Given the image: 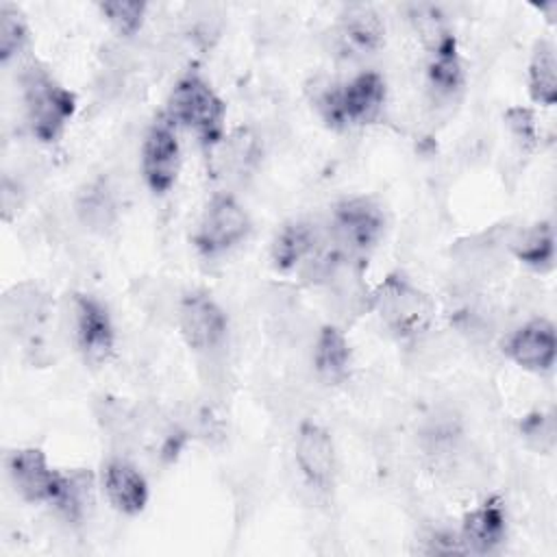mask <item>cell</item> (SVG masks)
<instances>
[{
    "label": "cell",
    "instance_id": "21",
    "mask_svg": "<svg viewBox=\"0 0 557 557\" xmlns=\"http://www.w3.org/2000/svg\"><path fill=\"white\" fill-rule=\"evenodd\" d=\"M211 150H215L220 174L231 181H244L252 176L261 161V144L257 135L244 126L224 135L222 141Z\"/></svg>",
    "mask_w": 557,
    "mask_h": 557
},
{
    "label": "cell",
    "instance_id": "24",
    "mask_svg": "<svg viewBox=\"0 0 557 557\" xmlns=\"http://www.w3.org/2000/svg\"><path fill=\"white\" fill-rule=\"evenodd\" d=\"M30 48V28L20 7L11 2L0 4V59L9 65L13 59H22Z\"/></svg>",
    "mask_w": 557,
    "mask_h": 557
},
{
    "label": "cell",
    "instance_id": "13",
    "mask_svg": "<svg viewBox=\"0 0 557 557\" xmlns=\"http://www.w3.org/2000/svg\"><path fill=\"white\" fill-rule=\"evenodd\" d=\"M503 352L520 370L533 374L550 372L557 357L555 324L542 315L518 324L505 335Z\"/></svg>",
    "mask_w": 557,
    "mask_h": 557
},
{
    "label": "cell",
    "instance_id": "17",
    "mask_svg": "<svg viewBox=\"0 0 557 557\" xmlns=\"http://www.w3.org/2000/svg\"><path fill=\"white\" fill-rule=\"evenodd\" d=\"M335 39L346 54H372L385 41V24L372 4H346L335 24Z\"/></svg>",
    "mask_w": 557,
    "mask_h": 557
},
{
    "label": "cell",
    "instance_id": "2",
    "mask_svg": "<svg viewBox=\"0 0 557 557\" xmlns=\"http://www.w3.org/2000/svg\"><path fill=\"white\" fill-rule=\"evenodd\" d=\"M20 98L28 131L41 144H54L63 137L76 113V96L50 74L37 59H26L17 72Z\"/></svg>",
    "mask_w": 557,
    "mask_h": 557
},
{
    "label": "cell",
    "instance_id": "27",
    "mask_svg": "<svg viewBox=\"0 0 557 557\" xmlns=\"http://www.w3.org/2000/svg\"><path fill=\"white\" fill-rule=\"evenodd\" d=\"M505 124H507L511 137L522 148H533L537 144V122H535L531 109H527V107H509L505 111Z\"/></svg>",
    "mask_w": 557,
    "mask_h": 557
},
{
    "label": "cell",
    "instance_id": "3",
    "mask_svg": "<svg viewBox=\"0 0 557 557\" xmlns=\"http://www.w3.org/2000/svg\"><path fill=\"white\" fill-rule=\"evenodd\" d=\"M370 313L398 342H416L435 320L433 298L403 272H389L372 287Z\"/></svg>",
    "mask_w": 557,
    "mask_h": 557
},
{
    "label": "cell",
    "instance_id": "16",
    "mask_svg": "<svg viewBox=\"0 0 557 557\" xmlns=\"http://www.w3.org/2000/svg\"><path fill=\"white\" fill-rule=\"evenodd\" d=\"M463 553L492 555L507 540V511L500 496H487L461 518L457 529Z\"/></svg>",
    "mask_w": 557,
    "mask_h": 557
},
{
    "label": "cell",
    "instance_id": "4",
    "mask_svg": "<svg viewBox=\"0 0 557 557\" xmlns=\"http://www.w3.org/2000/svg\"><path fill=\"white\" fill-rule=\"evenodd\" d=\"M163 113L176 128L191 133L209 150L226 135V104L198 72H185L176 78Z\"/></svg>",
    "mask_w": 557,
    "mask_h": 557
},
{
    "label": "cell",
    "instance_id": "25",
    "mask_svg": "<svg viewBox=\"0 0 557 557\" xmlns=\"http://www.w3.org/2000/svg\"><path fill=\"white\" fill-rule=\"evenodd\" d=\"M98 13L117 37L131 39L144 28L148 4L141 0H104L98 2Z\"/></svg>",
    "mask_w": 557,
    "mask_h": 557
},
{
    "label": "cell",
    "instance_id": "28",
    "mask_svg": "<svg viewBox=\"0 0 557 557\" xmlns=\"http://www.w3.org/2000/svg\"><path fill=\"white\" fill-rule=\"evenodd\" d=\"M22 207V189L17 187V183H13L9 176H4L2 181V213L4 220H11L13 215H17Z\"/></svg>",
    "mask_w": 557,
    "mask_h": 557
},
{
    "label": "cell",
    "instance_id": "12",
    "mask_svg": "<svg viewBox=\"0 0 557 557\" xmlns=\"http://www.w3.org/2000/svg\"><path fill=\"white\" fill-rule=\"evenodd\" d=\"M4 468L15 494L30 505H50L61 485V470L52 468L37 446H20L7 453Z\"/></svg>",
    "mask_w": 557,
    "mask_h": 557
},
{
    "label": "cell",
    "instance_id": "5",
    "mask_svg": "<svg viewBox=\"0 0 557 557\" xmlns=\"http://www.w3.org/2000/svg\"><path fill=\"white\" fill-rule=\"evenodd\" d=\"M331 244L352 261H366L385 233V213L368 196H350L333 205L324 222Z\"/></svg>",
    "mask_w": 557,
    "mask_h": 557
},
{
    "label": "cell",
    "instance_id": "22",
    "mask_svg": "<svg viewBox=\"0 0 557 557\" xmlns=\"http://www.w3.org/2000/svg\"><path fill=\"white\" fill-rule=\"evenodd\" d=\"M96 479L85 468L61 470V485L50 503L54 511L70 524H81L94 505Z\"/></svg>",
    "mask_w": 557,
    "mask_h": 557
},
{
    "label": "cell",
    "instance_id": "10",
    "mask_svg": "<svg viewBox=\"0 0 557 557\" xmlns=\"http://www.w3.org/2000/svg\"><path fill=\"white\" fill-rule=\"evenodd\" d=\"M294 459L302 481L315 492H331L337 479L339 461L333 435L313 420L300 422L294 442Z\"/></svg>",
    "mask_w": 557,
    "mask_h": 557
},
{
    "label": "cell",
    "instance_id": "11",
    "mask_svg": "<svg viewBox=\"0 0 557 557\" xmlns=\"http://www.w3.org/2000/svg\"><path fill=\"white\" fill-rule=\"evenodd\" d=\"M52 315L50 296L30 281L11 285L2 296L4 329L22 344L33 346L41 339Z\"/></svg>",
    "mask_w": 557,
    "mask_h": 557
},
{
    "label": "cell",
    "instance_id": "1",
    "mask_svg": "<svg viewBox=\"0 0 557 557\" xmlns=\"http://www.w3.org/2000/svg\"><path fill=\"white\" fill-rule=\"evenodd\" d=\"M385 102L387 85L385 78L374 70H361L344 83L313 81L311 104L320 120L335 131L379 122Z\"/></svg>",
    "mask_w": 557,
    "mask_h": 557
},
{
    "label": "cell",
    "instance_id": "19",
    "mask_svg": "<svg viewBox=\"0 0 557 557\" xmlns=\"http://www.w3.org/2000/svg\"><path fill=\"white\" fill-rule=\"evenodd\" d=\"M311 363L315 374L326 383H339L348 376L350 363H352V350L342 326H337L335 322H329L313 333Z\"/></svg>",
    "mask_w": 557,
    "mask_h": 557
},
{
    "label": "cell",
    "instance_id": "26",
    "mask_svg": "<svg viewBox=\"0 0 557 557\" xmlns=\"http://www.w3.org/2000/svg\"><path fill=\"white\" fill-rule=\"evenodd\" d=\"M520 433L533 450H537L542 455L553 453L555 442H557L555 413L553 411H533V413L524 416V420L520 422Z\"/></svg>",
    "mask_w": 557,
    "mask_h": 557
},
{
    "label": "cell",
    "instance_id": "20",
    "mask_svg": "<svg viewBox=\"0 0 557 557\" xmlns=\"http://www.w3.org/2000/svg\"><path fill=\"white\" fill-rule=\"evenodd\" d=\"M509 255L533 272H550L555 265V231L548 220L520 226L509 235Z\"/></svg>",
    "mask_w": 557,
    "mask_h": 557
},
{
    "label": "cell",
    "instance_id": "18",
    "mask_svg": "<svg viewBox=\"0 0 557 557\" xmlns=\"http://www.w3.org/2000/svg\"><path fill=\"white\" fill-rule=\"evenodd\" d=\"M76 220L94 235H107L117 224V196L102 176L85 183L74 200Z\"/></svg>",
    "mask_w": 557,
    "mask_h": 557
},
{
    "label": "cell",
    "instance_id": "15",
    "mask_svg": "<svg viewBox=\"0 0 557 557\" xmlns=\"http://www.w3.org/2000/svg\"><path fill=\"white\" fill-rule=\"evenodd\" d=\"M98 483L109 505L124 516H137L148 505L150 490L144 472L122 455H111L102 463Z\"/></svg>",
    "mask_w": 557,
    "mask_h": 557
},
{
    "label": "cell",
    "instance_id": "7",
    "mask_svg": "<svg viewBox=\"0 0 557 557\" xmlns=\"http://www.w3.org/2000/svg\"><path fill=\"white\" fill-rule=\"evenodd\" d=\"M176 326L185 346L202 359L215 357L226 344L228 318L205 289H189L178 298Z\"/></svg>",
    "mask_w": 557,
    "mask_h": 557
},
{
    "label": "cell",
    "instance_id": "9",
    "mask_svg": "<svg viewBox=\"0 0 557 557\" xmlns=\"http://www.w3.org/2000/svg\"><path fill=\"white\" fill-rule=\"evenodd\" d=\"M139 170L146 187L154 196L168 194L181 172V141L176 126L165 113H159L146 128L139 148Z\"/></svg>",
    "mask_w": 557,
    "mask_h": 557
},
{
    "label": "cell",
    "instance_id": "23",
    "mask_svg": "<svg viewBox=\"0 0 557 557\" xmlns=\"http://www.w3.org/2000/svg\"><path fill=\"white\" fill-rule=\"evenodd\" d=\"M527 87L535 104L553 107L557 102V52L550 39H537L527 67Z\"/></svg>",
    "mask_w": 557,
    "mask_h": 557
},
{
    "label": "cell",
    "instance_id": "6",
    "mask_svg": "<svg viewBox=\"0 0 557 557\" xmlns=\"http://www.w3.org/2000/svg\"><path fill=\"white\" fill-rule=\"evenodd\" d=\"M252 231L248 211L231 191H218L207 202L198 218L191 244L202 257H220L242 246Z\"/></svg>",
    "mask_w": 557,
    "mask_h": 557
},
{
    "label": "cell",
    "instance_id": "8",
    "mask_svg": "<svg viewBox=\"0 0 557 557\" xmlns=\"http://www.w3.org/2000/svg\"><path fill=\"white\" fill-rule=\"evenodd\" d=\"M65 318L81 357L91 366L104 363L115 348V326L107 305L91 294H72Z\"/></svg>",
    "mask_w": 557,
    "mask_h": 557
},
{
    "label": "cell",
    "instance_id": "14",
    "mask_svg": "<svg viewBox=\"0 0 557 557\" xmlns=\"http://www.w3.org/2000/svg\"><path fill=\"white\" fill-rule=\"evenodd\" d=\"M329 244L324 224L311 220H289L272 237L270 259L283 274H298V270Z\"/></svg>",
    "mask_w": 557,
    "mask_h": 557
}]
</instances>
